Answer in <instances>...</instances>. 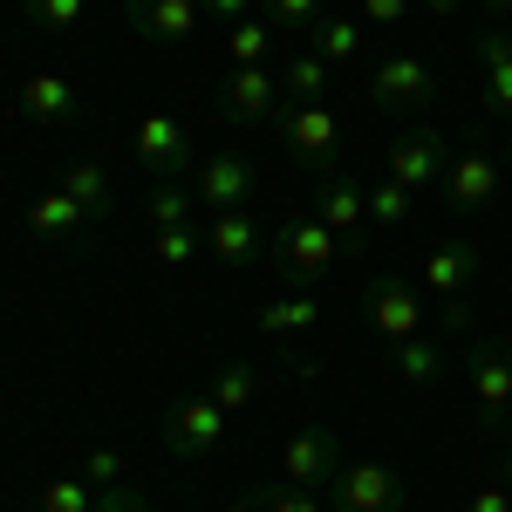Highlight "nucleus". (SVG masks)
Wrapping results in <instances>:
<instances>
[{
    "label": "nucleus",
    "instance_id": "2eb2a0df",
    "mask_svg": "<svg viewBox=\"0 0 512 512\" xmlns=\"http://www.w3.org/2000/svg\"><path fill=\"white\" fill-rule=\"evenodd\" d=\"M82 96L76 82L62 76V69H35V76H21V117L35 123V130H62V123H76Z\"/></svg>",
    "mask_w": 512,
    "mask_h": 512
},
{
    "label": "nucleus",
    "instance_id": "a19ab883",
    "mask_svg": "<svg viewBox=\"0 0 512 512\" xmlns=\"http://www.w3.org/2000/svg\"><path fill=\"white\" fill-rule=\"evenodd\" d=\"M485 7H492V14H512V0H485Z\"/></svg>",
    "mask_w": 512,
    "mask_h": 512
},
{
    "label": "nucleus",
    "instance_id": "39448f33",
    "mask_svg": "<svg viewBox=\"0 0 512 512\" xmlns=\"http://www.w3.org/2000/svg\"><path fill=\"white\" fill-rule=\"evenodd\" d=\"M437 96V76H431V62L424 55H383L376 69H369V103L383 110V117H417L424 103Z\"/></svg>",
    "mask_w": 512,
    "mask_h": 512
},
{
    "label": "nucleus",
    "instance_id": "e433bc0d",
    "mask_svg": "<svg viewBox=\"0 0 512 512\" xmlns=\"http://www.w3.org/2000/svg\"><path fill=\"white\" fill-rule=\"evenodd\" d=\"M465 512H512V492L499 485V478H485V485H472V499H465Z\"/></svg>",
    "mask_w": 512,
    "mask_h": 512
},
{
    "label": "nucleus",
    "instance_id": "dca6fc26",
    "mask_svg": "<svg viewBox=\"0 0 512 512\" xmlns=\"http://www.w3.org/2000/svg\"><path fill=\"white\" fill-rule=\"evenodd\" d=\"M417 280L431 287L437 301H465V287L478 280V246L472 239H444V246H431L424 267H417Z\"/></svg>",
    "mask_w": 512,
    "mask_h": 512
},
{
    "label": "nucleus",
    "instance_id": "f704fd0d",
    "mask_svg": "<svg viewBox=\"0 0 512 512\" xmlns=\"http://www.w3.org/2000/svg\"><path fill=\"white\" fill-rule=\"evenodd\" d=\"M82 478H89L96 492H110V485H123V458L103 444V451H89V458H82Z\"/></svg>",
    "mask_w": 512,
    "mask_h": 512
},
{
    "label": "nucleus",
    "instance_id": "f03ea898",
    "mask_svg": "<svg viewBox=\"0 0 512 512\" xmlns=\"http://www.w3.org/2000/svg\"><path fill=\"white\" fill-rule=\"evenodd\" d=\"M274 274L294 287V294H315L321 280L335 274V260H342V239L321 226L315 212H287L280 219V233H274Z\"/></svg>",
    "mask_w": 512,
    "mask_h": 512
},
{
    "label": "nucleus",
    "instance_id": "473e14b6",
    "mask_svg": "<svg viewBox=\"0 0 512 512\" xmlns=\"http://www.w3.org/2000/svg\"><path fill=\"white\" fill-rule=\"evenodd\" d=\"M198 246H205V233H192V226H158V233H151V260H158V267H185Z\"/></svg>",
    "mask_w": 512,
    "mask_h": 512
},
{
    "label": "nucleus",
    "instance_id": "9b49d317",
    "mask_svg": "<svg viewBox=\"0 0 512 512\" xmlns=\"http://www.w3.org/2000/svg\"><path fill=\"white\" fill-rule=\"evenodd\" d=\"M328 512H403V478L390 465H349L328 478Z\"/></svg>",
    "mask_w": 512,
    "mask_h": 512
},
{
    "label": "nucleus",
    "instance_id": "6ab92c4d",
    "mask_svg": "<svg viewBox=\"0 0 512 512\" xmlns=\"http://www.w3.org/2000/svg\"><path fill=\"white\" fill-rule=\"evenodd\" d=\"M274 69H280V96H294V103H321V96H328V82H335V69L321 62V55L308 48V41H301V48L287 41Z\"/></svg>",
    "mask_w": 512,
    "mask_h": 512
},
{
    "label": "nucleus",
    "instance_id": "79ce46f5",
    "mask_svg": "<svg viewBox=\"0 0 512 512\" xmlns=\"http://www.w3.org/2000/svg\"><path fill=\"white\" fill-rule=\"evenodd\" d=\"M506 171H512V137H506Z\"/></svg>",
    "mask_w": 512,
    "mask_h": 512
},
{
    "label": "nucleus",
    "instance_id": "ea45409f",
    "mask_svg": "<svg viewBox=\"0 0 512 512\" xmlns=\"http://www.w3.org/2000/svg\"><path fill=\"white\" fill-rule=\"evenodd\" d=\"M424 7H431V14H451V7H458V0H424Z\"/></svg>",
    "mask_w": 512,
    "mask_h": 512
},
{
    "label": "nucleus",
    "instance_id": "f8f14e48",
    "mask_svg": "<svg viewBox=\"0 0 512 512\" xmlns=\"http://www.w3.org/2000/svg\"><path fill=\"white\" fill-rule=\"evenodd\" d=\"M130 151H137L144 171L178 178V171L192 164V130H185V117H171V110H144L137 130H130Z\"/></svg>",
    "mask_w": 512,
    "mask_h": 512
},
{
    "label": "nucleus",
    "instance_id": "412c9836",
    "mask_svg": "<svg viewBox=\"0 0 512 512\" xmlns=\"http://www.w3.org/2000/svg\"><path fill=\"white\" fill-rule=\"evenodd\" d=\"M478 76H485V103L512 117V35L506 28H485L478 35Z\"/></svg>",
    "mask_w": 512,
    "mask_h": 512
},
{
    "label": "nucleus",
    "instance_id": "72a5a7b5",
    "mask_svg": "<svg viewBox=\"0 0 512 512\" xmlns=\"http://www.w3.org/2000/svg\"><path fill=\"white\" fill-rule=\"evenodd\" d=\"M82 7L89 0H28V21H35V35H69L82 21Z\"/></svg>",
    "mask_w": 512,
    "mask_h": 512
},
{
    "label": "nucleus",
    "instance_id": "f3484780",
    "mask_svg": "<svg viewBox=\"0 0 512 512\" xmlns=\"http://www.w3.org/2000/svg\"><path fill=\"white\" fill-rule=\"evenodd\" d=\"M123 7H130V28L144 41H164V48H171V41H192L198 21H205L198 0H123Z\"/></svg>",
    "mask_w": 512,
    "mask_h": 512
},
{
    "label": "nucleus",
    "instance_id": "4be33fe9",
    "mask_svg": "<svg viewBox=\"0 0 512 512\" xmlns=\"http://www.w3.org/2000/svg\"><path fill=\"white\" fill-rule=\"evenodd\" d=\"M390 369L403 383H437L451 369V342L444 335H410V342H390Z\"/></svg>",
    "mask_w": 512,
    "mask_h": 512
},
{
    "label": "nucleus",
    "instance_id": "b1692460",
    "mask_svg": "<svg viewBox=\"0 0 512 512\" xmlns=\"http://www.w3.org/2000/svg\"><path fill=\"white\" fill-rule=\"evenodd\" d=\"M308 48H315L328 69H349L355 55H362V21H355V14H321L315 35H308Z\"/></svg>",
    "mask_w": 512,
    "mask_h": 512
},
{
    "label": "nucleus",
    "instance_id": "c85d7f7f",
    "mask_svg": "<svg viewBox=\"0 0 512 512\" xmlns=\"http://www.w3.org/2000/svg\"><path fill=\"white\" fill-rule=\"evenodd\" d=\"M267 21H274V35L280 41H301L315 35V21H321V0H267Z\"/></svg>",
    "mask_w": 512,
    "mask_h": 512
},
{
    "label": "nucleus",
    "instance_id": "5701e85b",
    "mask_svg": "<svg viewBox=\"0 0 512 512\" xmlns=\"http://www.w3.org/2000/svg\"><path fill=\"white\" fill-rule=\"evenodd\" d=\"M315 321H321V308H315V294H280V301H267L260 308V335L267 342H287V335H315Z\"/></svg>",
    "mask_w": 512,
    "mask_h": 512
},
{
    "label": "nucleus",
    "instance_id": "a211bd4d",
    "mask_svg": "<svg viewBox=\"0 0 512 512\" xmlns=\"http://www.w3.org/2000/svg\"><path fill=\"white\" fill-rule=\"evenodd\" d=\"M21 226H28V239H41V246H62V239H76L82 226H89V212L55 185V192H41L35 205L21 212Z\"/></svg>",
    "mask_w": 512,
    "mask_h": 512
},
{
    "label": "nucleus",
    "instance_id": "6e6552de",
    "mask_svg": "<svg viewBox=\"0 0 512 512\" xmlns=\"http://www.w3.org/2000/svg\"><path fill=\"white\" fill-rule=\"evenodd\" d=\"M362 315H369V328L383 335V349L424 335V301H417V287H410L403 274H376L369 280V287H362Z\"/></svg>",
    "mask_w": 512,
    "mask_h": 512
},
{
    "label": "nucleus",
    "instance_id": "9d476101",
    "mask_svg": "<svg viewBox=\"0 0 512 512\" xmlns=\"http://www.w3.org/2000/svg\"><path fill=\"white\" fill-rule=\"evenodd\" d=\"M280 472H287V485H301V492H328V478L342 472V437L328 431V424H301V431L280 444Z\"/></svg>",
    "mask_w": 512,
    "mask_h": 512
},
{
    "label": "nucleus",
    "instance_id": "ddd939ff",
    "mask_svg": "<svg viewBox=\"0 0 512 512\" xmlns=\"http://www.w3.org/2000/svg\"><path fill=\"white\" fill-rule=\"evenodd\" d=\"M444 137L437 130H424V123H410V130H396L390 158H383V178H396V185H410V192H437V178H444Z\"/></svg>",
    "mask_w": 512,
    "mask_h": 512
},
{
    "label": "nucleus",
    "instance_id": "7c9ffc66",
    "mask_svg": "<svg viewBox=\"0 0 512 512\" xmlns=\"http://www.w3.org/2000/svg\"><path fill=\"white\" fill-rule=\"evenodd\" d=\"M362 198H369V219L376 226H410V185H396V178H376V185H362Z\"/></svg>",
    "mask_w": 512,
    "mask_h": 512
},
{
    "label": "nucleus",
    "instance_id": "423d86ee",
    "mask_svg": "<svg viewBox=\"0 0 512 512\" xmlns=\"http://www.w3.org/2000/svg\"><path fill=\"white\" fill-rule=\"evenodd\" d=\"M465 390H472V410L485 431H506L512 417V349L506 342H478L465 355Z\"/></svg>",
    "mask_w": 512,
    "mask_h": 512
},
{
    "label": "nucleus",
    "instance_id": "393cba45",
    "mask_svg": "<svg viewBox=\"0 0 512 512\" xmlns=\"http://www.w3.org/2000/svg\"><path fill=\"white\" fill-rule=\"evenodd\" d=\"M62 192L76 198L89 219H103V212H110V171H103L96 158H69L62 164Z\"/></svg>",
    "mask_w": 512,
    "mask_h": 512
},
{
    "label": "nucleus",
    "instance_id": "58836bf2",
    "mask_svg": "<svg viewBox=\"0 0 512 512\" xmlns=\"http://www.w3.org/2000/svg\"><path fill=\"white\" fill-rule=\"evenodd\" d=\"M96 512H151V506H144V499H137L130 485H110V492L96 499Z\"/></svg>",
    "mask_w": 512,
    "mask_h": 512
},
{
    "label": "nucleus",
    "instance_id": "c9c22d12",
    "mask_svg": "<svg viewBox=\"0 0 512 512\" xmlns=\"http://www.w3.org/2000/svg\"><path fill=\"white\" fill-rule=\"evenodd\" d=\"M410 14V0H355V21L362 28H396Z\"/></svg>",
    "mask_w": 512,
    "mask_h": 512
},
{
    "label": "nucleus",
    "instance_id": "0eeeda50",
    "mask_svg": "<svg viewBox=\"0 0 512 512\" xmlns=\"http://www.w3.org/2000/svg\"><path fill=\"white\" fill-rule=\"evenodd\" d=\"M226 444V410L212 403V396H178L171 410H164V451L171 458H212Z\"/></svg>",
    "mask_w": 512,
    "mask_h": 512
},
{
    "label": "nucleus",
    "instance_id": "a878e982",
    "mask_svg": "<svg viewBox=\"0 0 512 512\" xmlns=\"http://www.w3.org/2000/svg\"><path fill=\"white\" fill-rule=\"evenodd\" d=\"M233 512H328V499H321V492H301V485H287V478H280V485H246Z\"/></svg>",
    "mask_w": 512,
    "mask_h": 512
},
{
    "label": "nucleus",
    "instance_id": "20e7f679",
    "mask_svg": "<svg viewBox=\"0 0 512 512\" xmlns=\"http://www.w3.org/2000/svg\"><path fill=\"white\" fill-rule=\"evenodd\" d=\"M308 212H315L321 226L349 246V260H369V246H376V219H369V198H362L355 178L328 171V178L315 185V205H308Z\"/></svg>",
    "mask_w": 512,
    "mask_h": 512
},
{
    "label": "nucleus",
    "instance_id": "bb28decb",
    "mask_svg": "<svg viewBox=\"0 0 512 512\" xmlns=\"http://www.w3.org/2000/svg\"><path fill=\"white\" fill-rule=\"evenodd\" d=\"M274 48H280L274 21H239V28H226V55H233V69H260Z\"/></svg>",
    "mask_w": 512,
    "mask_h": 512
},
{
    "label": "nucleus",
    "instance_id": "4468645a",
    "mask_svg": "<svg viewBox=\"0 0 512 512\" xmlns=\"http://www.w3.org/2000/svg\"><path fill=\"white\" fill-rule=\"evenodd\" d=\"M274 103H280V69L274 62L233 69V76L219 82V117L226 123H260V117H274Z\"/></svg>",
    "mask_w": 512,
    "mask_h": 512
},
{
    "label": "nucleus",
    "instance_id": "aec40b11",
    "mask_svg": "<svg viewBox=\"0 0 512 512\" xmlns=\"http://www.w3.org/2000/svg\"><path fill=\"white\" fill-rule=\"evenodd\" d=\"M205 253H212L219 267H253V260H260V233H253V219H246V212H212V226H205Z\"/></svg>",
    "mask_w": 512,
    "mask_h": 512
},
{
    "label": "nucleus",
    "instance_id": "f257e3e1",
    "mask_svg": "<svg viewBox=\"0 0 512 512\" xmlns=\"http://www.w3.org/2000/svg\"><path fill=\"white\" fill-rule=\"evenodd\" d=\"M274 137H280V151L301 164V171H335V158L349 151V123H342V110L321 96V103H294V96H280L274 103Z\"/></svg>",
    "mask_w": 512,
    "mask_h": 512
},
{
    "label": "nucleus",
    "instance_id": "7ed1b4c3",
    "mask_svg": "<svg viewBox=\"0 0 512 512\" xmlns=\"http://www.w3.org/2000/svg\"><path fill=\"white\" fill-rule=\"evenodd\" d=\"M437 192H444L451 212H465V219H472V212H492L499 192H506V158H492L485 144H465V151H451V158H444Z\"/></svg>",
    "mask_w": 512,
    "mask_h": 512
},
{
    "label": "nucleus",
    "instance_id": "4c0bfd02",
    "mask_svg": "<svg viewBox=\"0 0 512 512\" xmlns=\"http://www.w3.org/2000/svg\"><path fill=\"white\" fill-rule=\"evenodd\" d=\"M198 7H205V21H219V28H239L253 0H198Z\"/></svg>",
    "mask_w": 512,
    "mask_h": 512
},
{
    "label": "nucleus",
    "instance_id": "cd10ccee",
    "mask_svg": "<svg viewBox=\"0 0 512 512\" xmlns=\"http://www.w3.org/2000/svg\"><path fill=\"white\" fill-rule=\"evenodd\" d=\"M96 499H103V492H96L82 472H69V478H48V485H41L35 512H96Z\"/></svg>",
    "mask_w": 512,
    "mask_h": 512
},
{
    "label": "nucleus",
    "instance_id": "37998d69",
    "mask_svg": "<svg viewBox=\"0 0 512 512\" xmlns=\"http://www.w3.org/2000/svg\"><path fill=\"white\" fill-rule=\"evenodd\" d=\"M506 492H512V465H506Z\"/></svg>",
    "mask_w": 512,
    "mask_h": 512
},
{
    "label": "nucleus",
    "instance_id": "1a4fd4ad",
    "mask_svg": "<svg viewBox=\"0 0 512 512\" xmlns=\"http://www.w3.org/2000/svg\"><path fill=\"white\" fill-rule=\"evenodd\" d=\"M260 192V171L253 158H239V151H205L192 171V198L205 212H246V198Z\"/></svg>",
    "mask_w": 512,
    "mask_h": 512
},
{
    "label": "nucleus",
    "instance_id": "2f4dec72",
    "mask_svg": "<svg viewBox=\"0 0 512 512\" xmlns=\"http://www.w3.org/2000/svg\"><path fill=\"white\" fill-rule=\"evenodd\" d=\"M192 205H198V198L185 192V185H171V178H164L158 192L144 198V212H151V233H158V226H192Z\"/></svg>",
    "mask_w": 512,
    "mask_h": 512
},
{
    "label": "nucleus",
    "instance_id": "c756f323",
    "mask_svg": "<svg viewBox=\"0 0 512 512\" xmlns=\"http://www.w3.org/2000/svg\"><path fill=\"white\" fill-rule=\"evenodd\" d=\"M253 390H260V376H253L246 362H226V369H212V390H205V396L233 417V410H246V403H253Z\"/></svg>",
    "mask_w": 512,
    "mask_h": 512
}]
</instances>
